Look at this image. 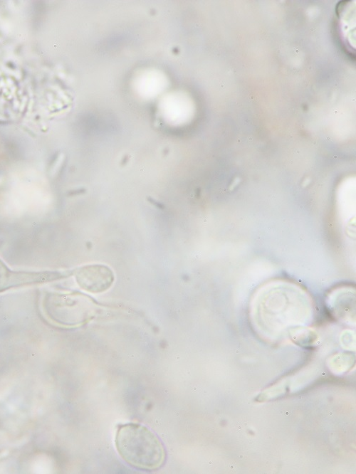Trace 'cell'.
I'll list each match as a JSON object with an SVG mask.
<instances>
[{
    "label": "cell",
    "mask_w": 356,
    "mask_h": 474,
    "mask_svg": "<svg viewBox=\"0 0 356 474\" xmlns=\"http://www.w3.org/2000/svg\"><path fill=\"white\" fill-rule=\"evenodd\" d=\"M41 305L47 319L64 327L81 325L93 315L91 302L78 293H46Z\"/></svg>",
    "instance_id": "cell-2"
},
{
    "label": "cell",
    "mask_w": 356,
    "mask_h": 474,
    "mask_svg": "<svg viewBox=\"0 0 356 474\" xmlns=\"http://www.w3.org/2000/svg\"><path fill=\"white\" fill-rule=\"evenodd\" d=\"M115 446L129 465L145 470L159 468L165 460V451L157 436L145 426L126 423L118 427Z\"/></svg>",
    "instance_id": "cell-1"
},
{
    "label": "cell",
    "mask_w": 356,
    "mask_h": 474,
    "mask_svg": "<svg viewBox=\"0 0 356 474\" xmlns=\"http://www.w3.org/2000/svg\"><path fill=\"white\" fill-rule=\"evenodd\" d=\"M75 281L84 290L93 294L108 290L113 284L115 275L104 264L93 263L80 266L73 270Z\"/></svg>",
    "instance_id": "cell-4"
},
{
    "label": "cell",
    "mask_w": 356,
    "mask_h": 474,
    "mask_svg": "<svg viewBox=\"0 0 356 474\" xmlns=\"http://www.w3.org/2000/svg\"><path fill=\"white\" fill-rule=\"evenodd\" d=\"M73 271H14L0 259V293L12 288L42 284L66 278Z\"/></svg>",
    "instance_id": "cell-3"
}]
</instances>
